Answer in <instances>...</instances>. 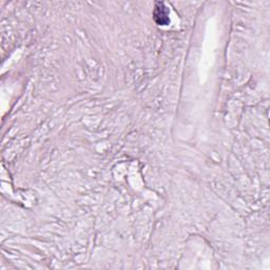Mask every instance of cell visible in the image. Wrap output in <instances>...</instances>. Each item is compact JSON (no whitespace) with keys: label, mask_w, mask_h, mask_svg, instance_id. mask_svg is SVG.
I'll use <instances>...</instances> for the list:
<instances>
[{"label":"cell","mask_w":270,"mask_h":270,"mask_svg":"<svg viewBox=\"0 0 270 270\" xmlns=\"http://www.w3.org/2000/svg\"><path fill=\"white\" fill-rule=\"evenodd\" d=\"M155 23L159 26H168L170 24L168 9L162 2H156L153 12Z\"/></svg>","instance_id":"cell-1"}]
</instances>
